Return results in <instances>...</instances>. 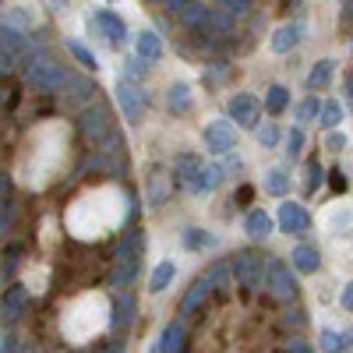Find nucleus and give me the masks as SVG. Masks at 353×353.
Returning <instances> with one entry per match:
<instances>
[{
	"mask_svg": "<svg viewBox=\"0 0 353 353\" xmlns=\"http://www.w3.org/2000/svg\"><path fill=\"white\" fill-rule=\"evenodd\" d=\"M124 219V194L113 188H96L74 201V209L68 212V226L78 241H96L106 237L113 226H121Z\"/></svg>",
	"mask_w": 353,
	"mask_h": 353,
	"instance_id": "f257e3e1",
	"label": "nucleus"
},
{
	"mask_svg": "<svg viewBox=\"0 0 353 353\" xmlns=\"http://www.w3.org/2000/svg\"><path fill=\"white\" fill-rule=\"evenodd\" d=\"M223 173L226 166H212V163H205L198 156H176V181H181L191 194H209L223 184Z\"/></svg>",
	"mask_w": 353,
	"mask_h": 353,
	"instance_id": "f03ea898",
	"label": "nucleus"
},
{
	"mask_svg": "<svg viewBox=\"0 0 353 353\" xmlns=\"http://www.w3.org/2000/svg\"><path fill=\"white\" fill-rule=\"evenodd\" d=\"M71 81V74H68V68H61V64H53L50 57H32V61L25 64V85H32L36 92H61V88Z\"/></svg>",
	"mask_w": 353,
	"mask_h": 353,
	"instance_id": "7ed1b4c3",
	"label": "nucleus"
},
{
	"mask_svg": "<svg viewBox=\"0 0 353 353\" xmlns=\"http://www.w3.org/2000/svg\"><path fill=\"white\" fill-rule=\"evenodd\" d=\"M233 272H237V279L248 290H261L265 279H269V258H261L254 251H241L237 258H233Z\"/></svg>",
	"mask_w": 353,
	"mask_h": 353,
	"instance_id": "20e7f679",
	"label": "nucleus"
},
{
	"mask_svg": "<svg viewBox=\"0 0 353 353\" xmlns=\"http://www.w3.org/2000/svg\"><path fill=\"white\" fill-rule=\"evenodd\" d=\"M117 103H121V110H124V117L131 124H141L145 110H149V92H141L138 81L121 78V81H117Z\"/></svg>",
	"mask_w": 353,
	"mask_h": 353,
	"instance_id": "39448f33",
	"label": "nucleus"
},
{
	"mask_svg": "<svg viewBox=\"0 0 353 353\" xmlns=\"http://www.w3.org/2000/svg\"><path fill=\"white\" fill-rule=\"evenodd\" d=\"M85 25H88V32L106 36L110 46H124V43H128V25L117 18L113 11H96V14H88Z\"/></svg>",
	"mask_w": 353,
	"mask_h": 353,
	"instance_id": "423d86ee",
	"label": "nucleus"
},
{
	"mask_svg": "<svg viewBox=\"0 0 353 353\" xmlns=\"http://www.w3.org/2000/svg\"><path fill=\"white\" fill-rule=\"evenodd\" d=\"M78 128H81V134L88 138V141H103L110 131H113V121H110V110L106 106H99V103H88L85 110H81V121H78Z\"/></svg>",
	"mask_w": 353,
	"mask_h": 353,
	"instance_id": "0eeeda50",
	"label": "nucleus"
},
{
	"mask_svg": "<svg viewBox=\"0 0 353 353\" xmlns=\"http://www.w3.org/2000/svg\"><path fill=\"white\" fill-rule=\"evenodd\" d=\"M205 149H209L212 156H230L233 149H237V128H233L230 121H212L205 124Z\"/></svg>",
	"mask_w": 353,
	"mask_h": 353,
	"instance_id": "6e6552de",
	"label": "nucleus"
},
{
	"mask_svg": "<svg viewBox=\"0 0 353 353\" xmlns=\"http://www.w3.org/2000/svg\"><path fill=\"white\" fill-rule=\"evenodd\" d=\"M265 290H269L279 304H290L293 297H297V279H293V272L286 269L283 261L269 258V279H265Z\"/></svg>",
	"mask_w": 353,
	"mask_h": 353,
	"instance_id": "1a4fd4ad",
	"label": "nucleus"
},
{
	"mask_svg": "<svg viewBox=\"0 0 353 353\" xmlns=\"http://www.w3.org/2000/svg\"><path fill=\"white\" fill-rule=\"evenodd\" d=\"M276 219H279V230H283V233H293V237H301V233H307V226H311L307 209H304V205H297V201H283Z\"/></svg>",
	"mask_w": 353,
	"mask_h": 353,
	"instance_id": "9d476101",
	"label": "nucleus"
},
{
	"mask_svg": "<svg viewBox=\"0 0 353 353\" xmlns=\"http://www.w3.org/2000/svg\"><path fill=\"white\" fill-rule=\"evenodd\" d=\"M230 121L237 124V128H258V99L254 96H248V92H241V96H233L230 99Z\"/></svg>",
	"mask_w": 353,
	"mask_h": 353,
	"instance_id": "9b49d317",
	"label": "nucleus"
},
{
	"mask_svg": "<svg viewBox=\"0 0 353 353\" xmlns=\"http://www.w3.org/2000/svg\"><path fill=\"white\" fill-rule=\"evenodd\" d=\"M181 25L191 28L194 36H209V32H212V11L201 8V4H188V8L181 11Z\"/></svg>",
	"mask_w": 353,
	"mask_h": 353,
	"instance_id": "f8f14e48",
	"label": "nucleus"
},
{
	"mask_svg": "<svg viewBox=\"0 0 353 353\" xmlns=\"http://www.w3.org/2000/svg\"><path fill=\"white\" fill-rule=\"evenodd\" d=\"M68 88H71V92L64 96V106L68 110H85L88 103H96V85L88 81V78H71Z\"/></svg>",
	"mask_w": 353,
	"mask_h": 353,
	"instance_id": "ddd939ff",
	"label": "nucleus"
},
{
	"mask_svg": "<svg viewBox=\"0 0 353 353\" xmlns=\"http://www.w3.org/2000/svg\"><path fill=\"white\" fill-rule=\"evenodd\" d=\"M290 261H293V269L304 272V276H311V272H318V269H321V254H318V248H311V244L293 248Z\"/></svg>",
	"mask_w": 353,
	"mask_h": 353,
	"instance_id": "4468645a",
	"label": "nucleus"
},
{
	"mask_svg": "<svg viewBox=\"0 0 353 353\" xmlns=\"http://www.w3.org/2000/svg\"><path fill=\"white\" fill-rule=\"evenodd\" d=\"M141 251H145V237H141V233H128V237L121 241V248H117L113 261H124V265H141Z\"/></svg>",
	"mask_w": 353,
	"mask_h": 353,
	"instance_id": "2eb2a0df",
	"label": "nucleus"
},
{
	"mask_svg": "<svg viewBox=\"0 0 353 353\" xmlns=\"http://www.w3.org/2000/svg\"><path fill=\"white\" fill-rule=\"evenodd\" d=\"M244 230H248V237H251V241H265V237L272 233V216H269V212H261V209H254V212H248Z\"/></svg>",
	"mask_w": 353,
	"mask_h": 353,
	"instance_id": "dca6fc26",
	"label": "nucleus"
},
{
	"mask_svg": "<svg viewBox=\"0 0 353 353\" xmlns=\"http://www.w3.org/2000/svg\"><path fill=\"white\" fill-rule=\"evenodd\" d=\"M166 106H170L173 113H188V110H191V85H188V81H173V85L166 88Z\"/></svg>",
	"mask_w": 353,
	"mask_h": 353,
	"instance_id": "f3484780",
	"label": "nucleus"
},
{
	"mask_svg": "<svg viewBox=\"0 0 353 353\" xmlns=\"http://www.w3.org/2000/svg\"><path fill=\"white\" fill-rule=\"evenodd\" d=\"M138 57H145V61L149 64H156L159 57H163V39L156 36V32H149V28H145V32H138Z\"/></svg>",
	"mask_w": 353,
	"mask_h": 353,
	"instance_id": "a211bd4d",
	"label": "nucleus"
},
{
	"mask_svg": "<svg viewBox=\"0 0 353 353\" xmlns=\"http://www.w3.org/2000/svg\"><path fill=\"white\" fill-rule=\"evenodd\" d=\"M134 311H138L134 297H131V293H121V297H117V311H113V325L121 329V332H124V329H131Z\"/></svg>",
	"mask_w": 353,
	"mask_h": 353,
	"instance_id": "6ab92c4d",
	"label": "nucleus"
},
{
	"mask_svg": "<svg viewBox=\"0 0 353 353\" xmlns=\"http://www.w3.org/2000/svg\"><path fill=\"white\" fill-rule=\"evenodd\" d=\"M297 43H301V25H279L276 28V36H272V50L276 53H290Z\"/></svg>",
	"mask_w": 353,
	"mask_h": 353,
	"instance_id": "aec40b11",
	"label": "nucleus"
},
{
	"mask_svg": "<svg viewBox=\"0 0 353 353\" xmlns=\"http://www.w3.org/2000/svg\"><path fill=\"white\" fill-rule=\"evenodd\" d=\"M156 350H163V353H176V350H184V325L181 321H173V325H166L163 329V336H159V346Z\"/></svg>",
	"mask_w": 353,
	"mask_h": 353,
	"instance_id": "412c9836",
	"label": "nucleus"
},
{
	"mask_svg": "<svg viewBox=\"0 0 353 353\" xmlns=\"http://www.w3.org/2000/svg\"><path fill=\"white\" fill-rule=\"evenodd\" d=\"M261 184H265V191H269V194H279L283 198L290 191V173L283 166H272V170H265V181Z\"/></svg>",
	"mask_w": 353,
	"mask_h": 353,
	"instance_id": "4be33fe9",
	"label": "nucleus"
},
{
	"mask_svg": "<svg viewBox=\"0 0 353 353\" xmlns=\"http://www.w3.org/2000/svg\"><path fill=\"white\" fill-rule=\"evenodd\" d=\"M138 269H141V265H124V261H113V272H110V286H113V290H128V286L134 283Z\"/></svg>",
	"mask_w": 353,
	"mask_h": 353,
	"instance_id": "5701e85b",
	"label": "nucleus"
},
{
	"mask_svg": "<svg viewBox=\"0 0 353 353\" xmlns=\"http://www.w3.org/2000/svg\"><path fill=\"white\" fill-rule=\"evenodd\" d=\"M4 21L8 25H18V28H36L39 25V14L28 11V4H14V8L4 11Z\"/></svg>",
	"mask_w": 353,
	"mask_h": 353,
	"instance_id": "b1692460",
	"label": "nucleus"
},
{
	"mask_svg": "<svg viewBox=\"0 0 353 353\" xmlns=\"http://www.w3.org/2000/svg\"><path fill=\"white\" fill-rule=\"evenodd\" d=\"M209 290H212V279L205 276V279H198L194 286H191V293L184 297V304H181V314H191L198 304H201V297H209Z\"/></svg>",
	"mask_w": 353,
	"mask_h": 353,
	"instance_id": "393cba45",
	"label": "nucleus"
},
{
	"mask_svg": "<svg viewBox=\"0 0 353 353\" xmlns=\"http://www.w3.org/2000/svg\"><path fill=\"white\" fill-rule=\"evenodd\" d=\"M173 272H176V265H173V261H159L156 269H152V276H149V290H152V293H163V290L170 286Z\"/></svg>",
	"mask_w": 353,
	"mask_h": 353,
	"instance_id": "a878e982",
	"label": "nucleus"
},
{
	"mask_svg": "<svg viewBox=\"0 0 353 353\" xmlns=\"http://www.w3.org/2000/svg\"><path fill=\"white\" fill-rule=\"evenodd\" d=\"M184 244H188L191 251H205V248H216L219 237H216V233H209V230H188V233H184Z\"/></svg>",
	"mask_w": 353,
	"mask_h": 353,
	"instance_id": "bb28decb",
	"label": "nucleus"
},
{
	"mask_svg": "<svg viewBox=\"0 0 353 353\" xmlns=\"http://www.w3.org/2000/svg\"><path fill=\"white\" fill-rule=\"evenodd\" d=\"M25 307V290L21 286H11L8 290V297H4V321H14Z\"/></svg>",
	"mask_w": 353,
	"mask_h": 353,
	"instance_id": "cd10ccee",
	"label": "nucleus"
},
{
	"mask_svg": "<svg viewBox=\"0 0 353 353\" xmlns=\"http://www.w3.org/2000/svg\"><path fill=\"white\" fill-rule=\"evenodd\" d=\"M121 78H128V81H145L149 78V61L145 57H131V61H124V71H121Z\"/></svg>",
	"mask_w": 353,
	"mask_h": 353,
	"instance_id": "c85d7f7f",
	"label": "nucleus"
},
{
	"mask_svg": "<svg viewBox=\"0 0 353 353\" xmlns=\"http://www.w3.org/2000/svg\"><path fill=\"white\" fill-rule=\"evenodd\" d=\"M332 68H336L332 61H318L314 71L307 74V88H314V92H318V88H325V85L332 81Z\"/></svg>",
	"mask_w": 353,
	"mask_h": 353,
	"instance_id": "c756f323",
	"label": "nucleus"
},
{
	"mask_svg": "<svg viewBox=\"0 0 353 353\" xmlns=\"http://www.w3.org/2000/svg\"><path fill=\"white\" fill-rule=\"evenodd\" d=\"M265 106H269V113H283V110L290 106V88L272 85V88H269V96H265Z\"/></svg>",
	"mask_w": 353,
	"mask_h": 353,
	"instance_id": "7c9ffc66",
	"label": "nucleus"
},
{
	"mask_svg": "<svg viewBox=\"0 0 353 353\" xmlns=\"http://www.w3.org/2000/svg\"><path fill=\"white\" fill-rule=\"evenodd\" d=\"M68 50H71V53L78 57V64H85V68H92V71L99 68V61H96V53L88 50V46H81L78 39H68Z\"/></svg>",
	"mask_w": 353,
	"mask_h": 353,
	"instance_id": "2f4dec72",
	"label": "nucleus"
},
{
	"mask_svg": "<svg viewBox=\"0 0 353 353\" xmlns=\"http://www.w3.org/2000/svg\"><path fill=\"white\" fill-rule=\"evenodd\" d=\"M339 121H343V106L339 103H325L321 106V128H339Z\"/></svg>",
	"mask_w": 353,
	"mask_h": 353,
	"instance_id": "473e14b6",
	"label": "nucleus"
},
{
	"mask_svg": "<svg viewBox=\"0 0 353 353\" xmlns=\"http://www.w3.org/2000/svg\"><path fill=\"white\" fill-rule=\"evenodd\" d=\"M321 106H325V103H318L314 96H311V99H304V103H301V110H297V121H301V124H311L314 117H321Z\"/></svg>",
	"mask_w": 353,
	"mask_h": 353,
	"instance_id": "72a5a7b5",
	"label": "nucleus"
},
{
	"mask_svg": "<svg viewBox=\"0 0 353 353\" xmlns=\"http://www.w3.org/2000/svg\"><path fill=\"white\" fill-rule=\"evenodd\" d=\"M233 18H237V14L216 11V14H212V32H216V36H230V32H233Z\"/></svg>",
	"mask_w": 353,
	"mask_h": 353,
	"instance_id": "f704fd0d",
	"label": "nucleus"
},
{
	"mask_svg": "<svg viewBox=\"0 0 353 353\" xmlns=\"http://www.w3.org/2000/svg\"><path fill=\"white\" fill-rule=\"evenodd\" d=\"M318 343H321V350H346V346L353 343V336H336V332H321V336H318Z\"/></svg>",
	"mask_w": 353,
	"mask_h": 353,
	"instance_id": "c9c22d12",
	"label": "nucleus"
},
{
	"mask_svg": "<svg viewBox=\"0 0 353 353\" xmlns=\"http://www.w3.org/2000/svg\"><path fill=\"white\" fill-rule=\"evenodd\" d=\"M254 134H258V145H261V149H276V145H279V131H276L272 124H261Z\"/></svg>",
	"mask_w": 353,
	"mask_h": 353,
	"instance_id": "e433bc0d",
	"label": "nucleus"
},
{
	"mask_svg": "<svg viewBox=\"0 0 353 353\" xmlns=\"http://www.w3.org/2000/svg\"><path fill=\"white\" fill-rule=\"evenodd\" d=\"M301 149H304V131H301V128H293V131L286 134V156H290V159H297Z\"/></svg>",
	"mask_w": 353,
	"mask_h": 353,
	"instance_id": "4c0bfd02",
	"label": "nucleus"
},
{
	"mask_svg": "<svg viewBox=\"0 0 353 353\" xmlns=\"http://www.w3.org/2000/svg\"><path fill=\"white\" fill-rule=\"evenodd\" d=\"M163 198H166L163 181H159V176H149V205H163Z\"/></svg>",
	"mask_w": 353,
	"mask_h": 353,
	"instance_id": "58836bf2",
	"label": "nucleus"
},
{
	"mask_svg": "<svg viewBox=\"0 0 353 353\" xmlns=\"http://www.w3.org/2000/svg\"><path fill=\"white\" fill-rule=\"evenodd\" d=\"M219 8L230 14H248L251 11V0H219Z\"/></svg>",
	"mask_w": 353,
	"mask_h": 353,
	"instance_id": "ea45409f",
	"label": "nucleus"
},
{
	"mask_svg": "<svg viewBox=\"0 0 353 353\" xmlns=\"http://www.w3.org/2000/svg\"><path fill=\"white\" fill-rule=\"evenodd\" d=\"M321 176H325V173H321V166L311 163V166H307V181H304V188H307V191H318V188H321Z\"/></svg>",
	"mask_w": 353,
	"mask_h": 353,
	"instance_id": "a19ab883",
	"label": "nucleus"
},
{
	"mask_svg": "<svg viewBox=\"0 0 353 353\" xmlns=\"http://www.w3.org/2000/svg\"><path fill=\"white\" fill-rule=\"evenodd\" d=\"M346 145H350V138H346V134H339V131H332V134L325 138V149H332V152H343Z\"/></svg>",
	"mask_w": 353,
	"mask_h": 353,
	"instance_id": "79ce46f5",
	"label": "nucleus"
},
{
	"mask_svg": "<svg viewBox=\"0 0 353 353\" xmlns=\"http://www.w3.org/2000/svg\"><path fill=\"white\" fill-rule=\"evenodd\" d=\"M339 301H343V307H346V311H353V279L343 286V297H339Z\"/></svg>",
	"mask_w": 353,
	"mask_h": 353,
	"instance_id": "37998d69",
	"label": "nucleus"
},
{
	"mask_svg": "<svg viewBox=\"0 0 353 353\" xmlns=\"http://www.w3.org/2000/svg\"><path fill=\"white\" fill-rule=\"evenodd\" d=\"M0 350L14 353V350H18V336H14V332H4V343H0Z\"/></svg>",
	"mask_w": 353,
	"mask_h": 353,
	"instance_id": "c03bdc74",
	"label": "nucleus"
},
{
	"mask_svg": "<svg viewBox=\"0 0 353 353\" xmlns=\"http://www.w3.org/2000/svg\"><path fill=\"white\" fill-rule=\"evenodd\" d=\"M166 4H170V11H176V14H181V11L191 4V0H166Z\"/></svg>",
	"mask_w": 353,
	"mask_h": 353,
	"instance_id": "a18cd8bd",
	"label": "nucleus"
},
{
	"mask_svg": "<svg viewBox=\"0 0 353 353\" xmlns=\"http://www.w3.org/2000/svg\"><path fill=\"white\" fill-rule=\"evenodd\" d=\"M290 350H293V353H307L311 346H307L304 339H293V343H290Z\"/></svg>",
	"mask_w": 353,
	"mask_h": 353,
	"instance_id": "49530a36",
	"label": "nucleus"
},
{
	"mask_svg": "<svg viewBox=\"0 0 353 353\" xmlns=\"http://www.w3.org/2000/svg\"><path fill=\"white\" fill-rule=\"evenodd\" d=\"M11 272H14V254H11V258H8V261H4V279H8V276H11Z\"/></svg>",
	"mask_w": 353,
	"mask_h": 353,
	"instance_id": "de8ad7c7",
	"label": "nucleus"
},
{
	"mask_svg": "<svg viewBox=\"0 0 353 353\" xmlns=\"http://www.w3.org/2000/svg\"><path fill=\"white\" fill-rule=\"evenodd\" d=\"M343 14L353 21V0H343Z\"/></svg>",
	"mask_w": 353,
	"mask_h": 353,
	"instance_id": "09e8293b",
	"label": "nucleus"
},
{
	"mask_svg": "<svg viewBox=\"0 0 353 353\" xmlns=\"http://www.w3.org/2000/svg\"><path fill=\"white\" fill-rule=\"evenodd\" d=\"M346 99H353V71H350V78H346Z\"/></svg>",
	"mask_w": 353,
	"mask_h": 353,
	"instance_id": "8fccbe9b",
	"label": "nucleus"
},
{
	"mask_svg": "<svg viewBox=\"0 0 353 353\" xmlns=\"http://www.w3.org/2000/svg\"><path fill=\"white\" fill-rule=\"evenodd\" d=\"M50 4H53V8H64V4H68V0H50Z\"/></svg>",
	"mask_w": 353,
	"mask_h": 353,
	"instance_id": "3c124183",
	"label": "nucleus"
},
{
	"mask_svg": "<svg viewBox=\"0 0 353 353\" xmlns=\"http://www.w3.org/2000/svg\"><path fill=\"white\" fill-rule=\"evenodd\" d=\"M156 4H166V0H156Z\"/></svg>",
	"mask_w": 353,
	"mask_h": 353,
	"instance_id": "603ef678",
	"label": "nucleus"
}]
</instances>
